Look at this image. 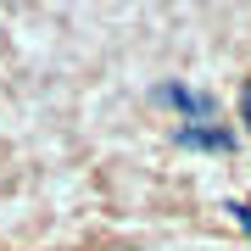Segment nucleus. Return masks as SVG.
Masks as SVG:
<instances>
[{"instance_id": "nucleus-2", "label": "nucleus", "mask_w": 251, "mask_h": 251, "mask_svg": "<svg viewBox=\"0 0 251 251\" xmlns=\"http://www.w3.org/2000/svg\"><path fill=\"white\" fill-rule=\"evenodd\" d=\"M179 145H201V151H229V145H234V134H229V128H196V123H190V128H179Z\"/></svg>"}, {"instance_id": "nucleus-4", "label": "nucleus", "mask_w": 251, "mask_h": 251, "mask_svg": "<svg viewBox=\"0 0 251 251\" xmlns=\"http://www.w3.org/2000/svg\"><path fill=\"white\" fill-rule=\"evenodd\" d=\"M240 123H246V128H251V78H246V84H240Z\"/></svg>"}, {"instance_id": "nucleus-3", "label": "nucleus", "mask_w": 251, "mask_h": 251, "mask_svg": "<svg viewBox=\"0 0 251 251\" xmlns=\"http://www.w3.org/2000/svg\"><path fill=\"white\" fill-rule=\"evenodd\" d=\"M229 212H234V224H240V229L251 234V206H246V201H229Z\"/></svg>"}, {"instance_id": "nucleus-1", "label": "nucleus", "mask_w": 251, "mask_h": 251, "mask_svg": "<svg viewBox=\"0 0 251 251\" xmlns=\"http://www.w3.org/2000/svg\"><path fill=\"white\" fill-rule=\"evenodd\" d=\"M156 100H168V106L190 112V123H201V117H212V100H206V95H190L184 84H162V90H156Z\"/></svg>"}]
</instances>
